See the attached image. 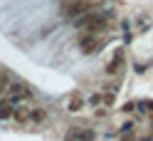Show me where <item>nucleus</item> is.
Masks as SVG:
<instances>
[{
	"instance_id": "nucleus-1",
	"label": "nucleus",
	"mask_w": 153,
	"mask_h": 141,
	"mask_svg": "<svg viewBox=\"0 0 153 141\" xmlns=\"http://www.w3.org/2000/svg\"><path fill=\"white\" fill-rule=\"evenodd\" d=\"M76 27H84L87 32H99L106 27V17H104L101 13H87V15H82V17H76Z\"/></svg>"
},
{
	"instance_id": "nucleus-2",
	"label": "nucleus",
	"mask_w": 153,
	"mask_h": 141,
	"mask_svg": "<svg viewBox=\"0 0 153 141\" xmlns=\"http://www.w3.org/2000/svg\"><path fill=\"white\" fill-rule=\"evenodd\" d=\"M91 7H94L91 3H84V0H79V3L67 5V7H64V15H67V17H74V20H76V17H82V15H87V13H94Z\"/></svg>"
},
{
	"instance_id": "nucleus-3",
	"label": "nucleus",
	"mask_w": 153,
	"mask_h": 141,
	"mask_svg": "<svg viewBox=\"0 0 153 141\" xmlns=\"http://www.w3.org/2000/svg\"><path fill=\"white\" fill-rule=\"evenodd\" d=\"M79 47H82V52H84V54H91V52L99 47L97 35H91V32H84V35H79Z\"/></svg>"
},
{
	"instance_id": "nucleus-4",
	"label": "nucleus",
	"mask_w": 153,
	"mask_h": 141,
	"mask_svg": "<svg viewBox=\"0 0 153 141\" xmlns=\"http://www.w3.org/2000/svg\"><path fill=\"white\" fill-rule=\"evenodd\" d=\"M123 64V50H116V54L111 57V62L106 64V74H116Z\"/></svg>"
},
{
	"instance_id": "nucleus-5",
	"label": "nucleus",
	"mask_w": 153,
	"mask_h": 141,
	"mask_svg": "<svg viewBox=\"0 0 153 141\" xmlns=\"http://www.w3.org/2000/svg\"><path fill=\"white\" fill-rule=\"evenodd\" d=\"M30 114H32L30 107H17V109H13V116H15V121H20V124L30 121Z\"/></svg>"
},
{
	"instance_id": "nucleus-6",
	"label": "nucleus",
	"mask_w": 153,
	"mask_h": 141,
	"mask_svg": "<svg viewBox=\"0 0 153 141\" xmlns=\"http://www.w3.org/2000/svg\"><path fill=\"white\" fill-rule=\"evenodd\" d=\"M82 107H84V99L79 97V94H74V97L69 99V104H67V109H69L72 114H76V111H82Z\"/></svg>"
},
{
	"instance_id": "nucleus-7",
	"label": "nucleus",
	"mask_w": 153,
	"mask_h": 141,
	"mask_svg": "<svg viewBox=\"0 0 153 141\" xmlns=\"http://www.w3.org/2000/svg\"><path fill=\"white\" fill-rule=\"evenodd\" d=\"M45 119H47V111H45V109H32V114H30V121H35V124H42Z\"/></svg>"
},
{
	"instance_id": "nucleus-8",
	"label": "nucleus",
	"mask_w": 153,
	"mask_h": 141,
	"mask_svg": "<svg viewBox=\"0 0 153 141\" xmlns=\"http://www.w3.org/2000/svg\"><path fill=\"white\" fill-rule=\"evenodd\" d=\"M13 116V107L7 101H0V119H10Z\"/></svg>"
},
{
	"instance_id": "nucleus-9",
	"label": "nucleus",
	"mask_w": 153,
	"mask_h": 141,
	"mask_svg": "<svg viewBox=\"0 0 153 141\" xmlns=\"http://www.w3.org/2000/svg\"><path fill=\"white\" fill-rule=\"evenodd\" d=\"M121 109H123V111H133V109H136V101H128V104H123Z\"/></svg>"
},
{
	"instance_id": "nucleus-10",
	"label": "nucleus",
	"mask_w": 153,
	"mask_h": 141,
	"mask_svg": "<svg viewBox=\"0 0 153 141\" xmlns=\"http://www.w3.org/2000/svg\"><path fill=\"white\" fill-rule=\"evenodd\" d=\"M131 129H133V124H131V121H126V124L121 126V131H123V134H131Z\"/></svg>"
},
{
	"instance_id": "nucleus-11",
	"label": "nucleus",
	"mask_w": 153,
	"mask_h": 141,
	"mask_svg": "<svg viewBox=\"0 0 153 141\" xmlns=\"http://www.w3.org/2000/svg\"><path fill=\"white\" fill-rule=\"evenodd\" d=\"M99 101H101V97H99V94H94V97H89V104H99Z\"/></svg>"
},
{
	"instance_id": "nucleus-12",
	"label": "nucleus",
	"mask_w": 153,
	"mask_h": 141,
	"mask_svg": "<svg viewBox=\"0 0 153 141\" xmlns=\"http://www.w3.org/2000/svg\"><path fill=\"white\" fill-rule=\"evenodd\" d=\"M121 141H131V139H121Z\"/></svg>"
}]
</instances>
